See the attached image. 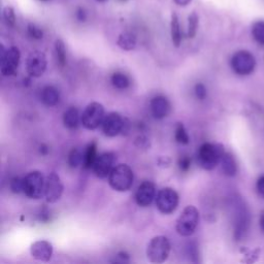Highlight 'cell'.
Returning a JSON list of instances; mask_svg holds the SVG:
<instances>
[{
    "label": "cell",
    "instance_id": "1",
    "mask_svg": "<svg viewBox=\"0 0 264 264\" xmlns=\"http://www.w3.org/2000/svg\"><path fill=\"white\" fill-rule=\"evenodd\" d=\"M224 154L225 150L221 144H203L197 152L198 165L205 170H213L221 163Z\"/></svg>",
    "mask_w": 264,
    "mask_h": 264
},
{
    "label": "cell",
    "instance_id": "2",
    "mask_svg": "<svg viewBox=\"0 0 264 264\" xmlns=\"http://www.w3.org/2000/svg\"><path fill=\"white\" fill-rule=\"evenodd\" d=\"M134 171L127 164L116 165L109 175L110 186L118 192L130 190L134 185Z\"/></svg>",
    "mask_w": 264,
    "mask_h": 264
},
{
    "label": "cell",
    "instance_id": "3",
    "mask_svg": "<svg viewBox=\"0 0 264 264\" xmlns=\"http://www.w3.org/2000/svg\"><path fill=\"white\" fill-rule=\"evenodd\" d=\"M199 223V212L193 205H188L184 208L182 214L177 220L175 229L177 232L182 236L192 235Z\"/></svg>",
    "mask_w": 264,
    "mask_h": 264
},
{
    "label": "cell",
    "instance_id": "4",
    "mask_svg": "<svg viewBox=\"0 0 264 264\" xmlns=\"http://www.w3.org/2000/svg\"><path fill=\"white\" fill-rule=\"evenodd\" d=\"M24 188L23 192L25 195L31 199H39L45 194V183L46 180L43 174L38 170H33L29 172L23 179Z\"/></svg>",
    "mask_w": 264,
    "mask_h": 264
},
{
    "label": "cell",
    "instance_id": "5",
    "mask_svg": "<svg viewBox=\"0 0 264 264\" xmlns=\"http://www.w3.org/2000/svg\"><path fill=\"white\" fill-rule=\"evenodd\" d=\"M170 252V243L167 237L159 235L151 240L147 248L148 259L153 263H163Z\"/></svg>",
    "mask_w": 264,
    "mask_h": 264
},
{
    "label": "cell",
    "instance_id": "6",
    "mask_svg": "<svg viewBox=\"0 0 264 264\" xmlns=\"http://www.w3.org/2000/svg\"><path fill=\"white\" fill-rule=\"evenodd\" d=\"M104 108L99 102H91L88 104L81 116L83 126L89 130L98 128L104 119Z\"/></svg>",
    "mask_w": 264,
    "mask_h": 264
},
{
    "label": "cell",
    "instance_id": "7",
    "mask_svg": "<svg viewBox=\"0 0 264 264\" xmlns=\"http://www.w3.org/2000/svg\"><path fill=\"white\" fill-rule=\"evenodd\" d=\"M179 204V195L172 188L166 187L157 193L156 205L157 208L164 215H169L177 209Z\"/></svg>",
    "mask_w": 264,
    "mask_h": 264
},
{
    "label": "cell",
    "instance_id": "8",
    "mask_svg": "<svg viewBox=\"0 0 264 264\" xmlns=\"http://www.w3.org/2000/svg\"><path fill=\"white\" fill-rule=\"evenodd\" d=\"M21 59V53L17 47H11L6 50L2 46V74L11 76L16 74Z\"/></svg>",
    "mask_w": 264,
    "mask_h": 264
},
{
    "label": "cell",
    "instance_id": "9",
    "mask_svg": "<svg viewBox=\"0 0 264 264\" xmlns=\"http://www.w3.org/2000/svg\"><path fill=\"white\" fill-rule=\"evenodd\" d=\"M231 67L240 75L251 74L256 67L254 56L248 51H239L231 58Z\"/></svg>",
    "mask_w": 264,
    "mask_h": 264
},
{
    "label": "cell",
    "instance_id": "10",
    "mask_svg": "<svg viewBox=\"0 0 264 264\" xmlns=\"http://www.w3.org/2000/svg\"><path fill=\"white\" fill-rule=\"evenodd\" d=\"M46 54L40 51H34L29 54L26 61V69L31 77H39L47 69Z\"/></svg>",
    "mask_w": 264,
    "mask_h": 264
},
{
    "label": "cell",
    "instance_id": "11",
    "mask_svg": "<svg viewBox=\"0 0 264 264\" xmlns=\"http://www.w3.org/2000/svg\"><path fill=\"white\" fill-rule=\"evenodd\" d=\"M125 122H126V118H123L119 113H116V112L109 113L104 117L103 122L101 124L104 135L109 138H114L122 134L125 126Z\"/></svg>",
    "mask_w": 264,
    "mask_h": 264
},
{
    "label": "cell",
    "instance_id": "12",
    "mask_svg": "<svg viewBox=\"0 0 264 264\" xmlns=\"http://www.w3.org/2000/svg\"><path fill=\"white\" fill-rule=\"evenodd\" d=\"M63 184L59 175L55 172H51L46 178L45 183V196L49 203L57 202L63 194Z\"/></svg>",
    "mask_w": 264,
    "mask_h": 264
},
{
    "label": "cell",
    "instance_id": "13",
    "mask_svg": "<svg viewBox=\"0 0 264 264\" xmlns=\"http://www.w3.org/2000/svg\"><path fill=\"white\" fill-rule=\"evenodd\" d=\"M116 162V155L114 153H103L97 156L94 164H93V171L95 175L99 179L108 178L113 168L115 167Z\"/></svg>",
    "mask_w": 264,
    "mask_h": 264
},
{
    "label": "cell",
    "instance_id": "14",
    "mask_svg": "<svg viewBox=\"0 0 264 264\" xmlns=\"http://www.w3.org/2000/svg\"><path fill=\"white\" fill-rule=\"evenodd\" d=\"M156 198V187L152 182H143L136 193V201L140 206L147 207Z\"/></svg>",
    "mask_w": 264,
    "mask_h": 264
},
{
    "label": "cell",
    "instance_id": "15",
    "mask_svg": "<svg viewBox=\"0 0 264 264\" xmlns=\"http://www.w3.org/2000/svg\"><path fill=\"white\" fill-rule=\"evenodd\" d=\"M235 214L236 215H235V224H234V236L237 241H241L248 231L250 219H249V214L245 205H243V203H240V205H237Z\"/></svg>",
    "mask_w": 264,
    "mask_h": 264
},
{
    "label": "cell",
    "instance_id": "16",
    "mask_svg": "<svg viewBox=\"0 0 264 264\" xmlns=\"http://www.w3.org/2000/svg\"><path fill=\"white\" fill-rule=\"evenodd\" d=\"M30 254L35 260L48 262L53 255V246L48 241H37L31 245Z\"/></svg>",
    "mask_w": 264,
    "mask_h": 264
},
{
    "label": "cell",
    "instance_id": "17",
    "mask_svg": "<svg viewBox=\"0 0 264 264\" xmlns=\"http://www.w3.org/2000/svg\"><path fill=\"white\" fill-rule=\"evenodd\" d=\"M151 112L156 119H163L170 112V103L168 99L162 95H158L151 100Z\"/></svg>",
    "mask_w": 264,
    "mask_h": 264
},
{
    "label": "cell",
    "instance_id": "18",
    "mask_svg": "<svg viewBox=\"0 0 264 264\" xmlns=\"http://www.w3.org/2000/svg\"><path fill=\"white\" fill-rule=\"evenodd\" d=\"M41 100L47 107H55L60 100L59 91L53 86H47L41 91Z\"/></svg>",
    "mask_w": 264,
    "mask_h": 264
},
{
    "label": "cell",
    "instance_id": "19",
    "mask_svg": "<svg viewBox=\"0 0 264 264\" xmlns=\"http://www.w3.org/2000/svg\"><path fill=\"white\" fill-rule=\"evenodd\" d=\"M170 33H171V40H172L173 46L175 48H179L182 43V32H181L179 17L175 13H172V15H171Z\"/></svg>",
    "mask_w": 264,
    "mask_h": 264
},
{
    "label": "cell",
    "instance_id": "20",
    "mask_svg": "<svg viewBox=\"0 0 264 264\" xmlns=\"http://www.w3.org/2000/svg\"><path fill=\"white\" fill-rule=\"evenodd\" d=\"M137 37L131 32H123L119 35L117 43L124 51H132L137 47Z\"/></svg>",
    "mask_w": 264,
    "mask_h": 264
},
{
    "label": "cell",
    "instance_id": "21",
    "mask_svg": "<svg viewBox=\"0 0 264 264\" xmlns=\"http://www.w3.org/2000/svg\"><path fill=\"white\" fill-rule=\"evenodd\" d=\"M222 170L227 177H234L237 172V165L234 157L230 153H225L221 160Z\"/></svg>",
    "mask_w": 264,
    "mask_h": 264
},
{
    "label": "cell",
    "instance_id": "22",
    "mask_svg": "<svg viewBox=\"0 0 264 264\" xmlns=\"http://www.w3.org/2000/svg\"><path fill=\"white\" fill-rule=\"evenodd\" d=\"M96 158H97V144L96 142H92L88 145V147L85 150L83 166L87 169L92 168Z\"/></svg>",
    "mask_w": 264,
    "mask_h": 264
},
{
    "label": "cell",
    "instance_id": "23",
    "mask_svg": "<svg viewBox=\"0 0 264 264\" xmlns=\"http://www.w3.org/2000/svg\"><path fill=\"white\" fill-rule=\"evenodd\" d=\"M63 123L69 129H75L80 124V114L77 109L70 108L63 115Z\"/></svg>",
    "mask_w": 264,
    "mask_h": 264
},
{
    "label": "cell",
    "instance_id": "24",
    "mask_svg": "<svg viewBox=\"0 0 264 264\" xmlns=\"http://www.w3.org/2000/svg\"><path fill=\"white\" fill-rule=\"evenodd\" d=\"M84 155L85 152L80 150L78 148H74L70 151L68 155V164L72 168H76L84 163Z\"/></svg>",
    "mask_w": 264,
    "mask_h": 264
},
{
    "label": "cell",
    "instance_id": "25",
    "mask_svg": "<svg viewBox=\"0 0 264 264\" xmlns=\"http://www.w3.org/2000/svg\"><path fill=\"white\" fill-rule=\"evenodd\" d=\"M55 53L57 63L60 67H64L66 64V49L64 42L61 39H57L55 42Z\"/></svg>",
    "mask_w": 264,
    "mask_h": 264
},
{
    "label": "cell",
    "instance_id": "26",
    "mask_svg": "<svg viewBox=\"0 0 264 264\" xmlns=\"http://www.w3.org/2000/svg\"><path fill=\"white\" fill-rule=\"evenodd\" d=\"M174 139H175V141H177V143L182 144V145H188L190 143V138L182 123H178L177 126H175Z\"/></svg>",
    "mask_w": 264,
    "mask_h": 264
},
{
    "label": "cell",
    "instance_id": "27",
    "mask_svg": "<svg viewBox=\"0 0 264 264\" xmlns=\"http://www.w3.org/2000/svg\"><path fill=\"white\" fill-rule=\"evenodd\" d=\"M112 84L118 89H126L130 84V81L126 74L122 72H115L112 75Z\"/></svg>",
    "mask_w": 264,
    "mask_h": 264
},
{
    "label": "cell",
    "instance_id": "28",
    "mask_svg": "<svg viewBox=\"0 0 264 264\" xmlns=\"http://www.w3.org/2000/svg\"><path fill=\"white\" fill-rule=\"evenodd\" d=\"M252 35L257 42L264 45V21H258L253 25Z\"/></svg>",
    "mask_w": 264,
    "mask_h": 264
},
{
    "label": "cell",
    "instance_id": "29",
    "mask_svg": "<svg viewBox=\"0 0 264 264\" xmlns=\"http://www.w3.org/2000/svg\"><path fill=\"white\" fill-rule=\"evenodd\" d=\"M198 23H199V19L198 16L195 12H193L189 18H188V37L189 38H194L196 33H197V28H198Z\"/></svg>",
    "mask_w": 264,
    "mask_h": 264
},
{
    "label": "cell",
    "instance_id": "30",
    "mask_svg": "<svg viewBox=\"0 0 264 264\" xmlns=\"http://www.w3.org/2000/svg\"><path fill=\"white\" fill-rule=\"evenodd\" d=\"M4 19L9 27H14L16 25V14L12 7H6L4 9Z\"/></svg>",
    "mask_w": 264,
    "mask_h": 264
},
{
    "label": "cell",
    "instance_id": "31",
    "mask_svg": "<svg viewBox=\"0 0 264 264\" xmlns=\"http://www.w3.org/2000/svg\"><path fill=\"white\" fill-rule=\"evenodd\" d=\"M10 188L11 191L13 193H21L23 192V188H24V181L23 179L19 178V177H15L11 180L10 182Z\"/></svg>",
    "mask_w": 264,
    "mask_h": 264
},
{
    "label": "cell",
    "instance_id": "32",
    "mask_svg": "<svg viewBox=\"0 0 264 264\" xmlns=\"http://www.w3.org/2000/svg\"><path fill=\"white\" fill-rule=\"evenodd\" d=\"M27 31H28L29 36L33 39H41L43 36L42 30L34 24H29L27 27Z\"/></svg>",
    "mask_w": 264,
    "mask_h": 264
},
{
    "label": "cell",
    "instance_id": "33",
    "mask_svg": "<svg viewBox=\"0 0 264 264\" xmlns=\"http://www.w3.org/2000/svg\"><path fill=\"white\" fill-rule=\"evenodd\" d=\"M136 145L140 149H149L150 148V140L145 136H139L136 139Z\"/></svg>",
    "mask_w": 264,
    "mask_h": 264
},
{
    "label": "cell",
    "instance_id": "34",
    "mask_svg": "<svg viewBox=\"0 0 264 264\" xmlns=\"http://www.w3.org/2000/svg\"><path fill=\"white\" fill-rule=\"evenodd\" d=\"M195 95L200 100L205 99V97H206V89H205L204 85L199 83V84H197L195 86Z\"/></svg>",
    "mask_w": 264,
    "mask_h": 264
},
{
    "label": "cell",
    "instance_id": "35",
    "mask_svg": "<svg viewBox=\"0 0 264 264\" xmlns=\"http://www.w3.org/2000/svg\"><path fill=\"white\" fill-rule=\"evenodd\" d=\"M191 166V159L188 156H182L179 160V167L182 171L189 170Z\"/></svg>",
    "mask_w": 264,
    "mask_h": 264
},
{
    "label": "cell",
    "instance_id": "36",
    "mask_svg": "<svg viewBox=\"0 0 264 264\" xmlns=\"http://www.w3.org/2000/svg\"><path fill=\"white\" fill-rule=\"evenodd\" d=\"M75 17H76V19H77L80 22H85V21L87 20V13H86L85 9L78 8V9L76 10Z\"/></svg>",
    "mask_w": 264,
    "mask_h": 264
},
{
    "label": "cell",
    "instance_id": "37",
    "mask_svg": "<svg viewBox=\"0 0 264 264\" xmlns=\"http://www.w3.org/2000/svg\"><path fill=\"white\" fill-rule=\"evenodd\" d=\"M257 190L262 197H264V175L261 177L257 182Z\"/></svg>",
    "mask_w": 264,
    "mask_h": 264
},
{
    "label": "cell",
    "instance_id": "38",
    "mask_svg": "<svg viewBox=\"0 0 264 264\" xmlns=\"http://www.w3.org/2000/svg\"><path fill=\"white\" fill-rule=\"evenodd\" d=\"M171 161L168 157H160L159 160H158V164L160 166H165V167H168L170 165Z\"/></svg>",
    "mask_w": 264,
    "mask_h": 264
},
{
    "label": "cell",
    "instance_id": "39",
    "mask_svg": "<svg viewBox=\"0 0 264 264\" xmlns=\"http://www.w3.org/2000/svg\"><path fill=\"white\" fill-rule=\"evenodd\" d=\"M173 2L179 7H187L192 3V0H173Z\"/></svg>",
    "mask_w": 264,
    "mask_h": 264
},
{
    "label": "cell",
    "instance_id": "40",
    "mask_svg": "<svg viewBox=\"0 0 264 264\" xmlns=\"http://www.w3.org/2000/svg\"><path fill=\"white\" fill-rule=\"evenodd\" d=\"M39 152L41 155H48L49 153V147L47 145H41L39 148Z\"/></svg>",
    "mask_w": 264,
    "mask_h": 264
},
{
    "label": "cell",
    "instance_id": "41",
    "mask_svg": "<svg viewBox=\"0 0 264 264\" xmlns=\"http://www.w3.org/2000/svg\"><path fill=\"white\" fill-rule=\"evenodd\" d=\"M118 257L121 258L122 261H128V259H129V255L127 253H125V252H120L118 254Z\"/></svg>",
    "mask_w": 264,
    "mask_h": 264
},
{
    "label": "cell",
    "instance_id": "42",
    "mask_svg": "<svg viewBox=\"0 0 264 264\" xmlns=\"http://www.w3.org/2000/svg\"><path fill=\"white\" fill-rule=\"evenodd\" d=\"M260 226H261V229L264 231V210L261 213V216H260Z\"/></svg>",
    "mask_w": 264,
    "mask_h": 264
},
{
    "label": "cell",
    "instance_id": "43",
    "mask_svg": "<svg viewBox=\"0 0 264 264\" xmlns=\"http://www.w3.org/2000/svg\"><path fill=\"white\" fill-rule=\"evenodd\" d=\"M97 2H99V3H104V2H107V0H97Z\"/></svg>",
    "mask_w": 264,
    "mask_h": 264
},
{
    "label": "cell",
    "instance_id": "44",
    "mask_svg": "<svg viewBox=\"0 0 264 264\" xmlns=\"http://www.w3.org/2000/svg\"><path fill=\"white\" fill-rule=\"evenodd\" d=\"M41 2H48V0H41Z\"/></svg>",
    "mask_w": 264,
    "mask_h": 264
}]
</instances>
